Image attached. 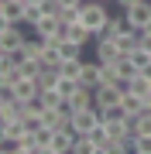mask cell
Returning a JSON list of instances; mask_svg holds the SVG:
<instances>
[{"label":"cell","instance_id":"8992f818","mask_svg":"<svg viewBox=\"0 0 151 154\" xmlns=\"http://www.w3.org/2000/svg\"><path fill=\"white\" fill-rule=\"evenodd\" d=\"M24 24H4V31H0V48L4 51H14V48H21L24 45Z\"/></svg>","mask_w":151,"mask_h":154},{"label":"cell","instance_id":"2e32d148","mask_svg":"<svg viewBox=\"0 0 151 154\" xmlns=\"http://www.w3.org/2000/svg\"><path fill=\"white\" fill-rule=\"evenodd\" d=\"M17 79H21V69H17V65H4V62H0V86H14Z\"/></svg>","mask_w":151,"mask_h":154},{"label":"cell","instance_id":"d4e9b609","mask_svg":"<svg viewBox=\"0 0 151 154\" xmlns=\"http://www.w3.org/2000/svg\"><path fill=\"white\" fill-rule=\"evenodd\" d=\"M24 4H41V0H24Z\"/></svg>","mask_w":151,"mask_h":154},{"label":"cell","instance_id":"484cf974","mask_svg":"<svg viewBox=\"0 0 151 154\" xmlns=\"http://www.w3.org/2000/svg\"><path fill=\"white\" fill-rule=\"evenodd\" d=\"M103 4H113V0H103Z\"/></svg>","mask_w":151,"mask_h":154},{"label":"cell","instance_id":"3957f363","mask_svg":"<svg viewBox=\"0 0 151 154\" xmlns=\"http://www.w3.org/2000/svg\"><path fill=\"white\" fill-rule=\"evenodd\" d=\"M62 31H65V24H62L58 14H45L38 24H34V34L45 41H62Z\"/></svg>","mask_w":151,"mask_h":154},{"label":"cell","instance_id":"6da1fadb","mask_svg":"<svg viewBox=\"0 0 151 154\" xmlns=\"http://www.w3.org/2000/svg\"><path fill=\"white\" fill-rule=\"evenodd\" d=\"M110 17H113V14L106 11L103 0H83V14H79V21H83L90 31H100L103 24L110 21Z\"/></svg>","mask_w":151,"mask_h":154},{"label":"cell","instance_id":"277c9868","mask_svg":"<svg viewBox=\"0 0 151 154\" xmlns=\"http://www.w3.org/2000/svg\"><path fill=\"white\" fill-rule=\"evenodd\" d=\"M72 144H76V130H72V127L52 130V144H48V154H72Z\"/></svg>","mask_w":151,"mask_h":154},{"label":"cell","instance_id":"ba28073f","mask_svg":"<svg viewBox=\"0 0 151 154\" xmlns=\"http://www.w3.org/2000/svg\"><path fill=\"white\" fill-rule=\"evenodd\" d=\"M100 75H103V65H100V62H86L83 58V69H79V82H83V86H90V89H96V86H100Z\"/></svg>","mask_w":151,"mask_h":154},{"label":"cell","instance_id":"9a60e30c","mask_svg":"<svg viewBox=\"0 0 151 154\" xmlns=\"http://www.w3.org/2000/svg\"><path fill=\"white\" fill-rule=\"evenodd\" d=\"M24 120H0V137H21Z\"/></svg>","mask_w":151,"mask_h":154},{"label":"cell","instance_id":"7a4b0ae2","mask_svg":"<svg viewBox=\"0 0 151 154\" xmlns=\"http://www.w3.org/2000/svg\"><path fill=\"white\" fill-rule=\"evenodd\" d=\"M38 93H41V82H38V79H17L14 86H0V96H14L17 103H31Z\"/></svg>","mask_w":151,"mask_h":154},{"label":"cell","instance_id":"cb8c5ba5","mask_svg":"<svg viewBox=\"0 0 151 154\" xmlns=\"http://www.w3.org/2000/svg\"><path fill=\"white\" fill-rule=\"evenodd\" d=\"M141 34H144V38H151V21L144 24V28H141Z\"/></svg>","mask_w":151,"mask_h":154},{"label":"cell","instance_id":"e0dca14e","mask_svg":"<svg viewBox=\"0 0 151 154\" xmlns=\"http://www.w3.org/2000/svg\"><path fill=\"white\" fill-rule=\"evenodd\" d=\"M45 17V11H41V4H24V24L28 28H34V24Z\"/></svg>","mask_w":151,"mask_h":154},{"label":"cell","instance_id":"30bf717a","mask_svg":"<svg viewBox=\"0 0 151 154\" xmlns=\"http://www.w3.org/2000/svg\"><path fill=\"white\" fill-rule=\"evenodd\" d=\"M83 48H86V45H79V41H72V38H62V41H58L62 62H79V58H83Z\"/></svg>","mask_w":151,"mask_h":154},{"label":"cell","instance_id":"7402d4cb","mask_svg":"<svg viewBox=\"0 0 151 154\" xmlns=\"http://www.w3.org/2000/svg\"><path fill=\"white\" fill-rule=\"evenodd\" d=\"M117 4V11H127V7H134V4H141V0H113Z\"/></svg>","mask_w":151,"mask_h":154},{"label":"cell","instance_id":"5b68a950","mask_svg":"<svg viewBox=\"0 0 151 154\" xmlns=\"http://www.w3.org/2000/svg\"><path fill=\"white\" fill-rule=\"evenodd\" d=\"M93 58L103 62V65L117 62V58H120V45H117V38H100V41H93Z\"/></svg>","mask_w":151,"mask_h":154},{"label":"cell","instance_id":"d6986e66","mask_svg":"<svg viewBox=\"0 0 151 154\" xmlns=\"http://www.w3.org/2000/svg\"><path fill=\"white\" fill-rule=\"evenodd\" d=\"M79 69H83V58H79V62H62V65H58V72L69 75V79H79Z\"/></svg>","mask_w":151,"mask_h":154},{"label":"cell","instance_id":"5bb4252c","mask_svg":"<svg viewBox=\"0 0 151 154\" xmlns=\"http://www.w3.org/2000/svg\"><path fill=\"white\" fill-rule=\"evenodd\" d=\"M17 69H21V79H38V75H41V62H38V58L17 62Z\"/></svg>","mask_w":151,"mask_h":154},{"label":"cell","instance_id":"4fadbf2b","mask_svg":"<svg viewBox=\"0 0 151 154\" xmlns=\"http://www.w3.org/2000/svg\"><path fill=\"white\" fill-rule=\"evenodd\" d=\"M117 45H120V55H131V51L141 45V31H127V34H120Z\"/></svg>","mask_w":151,"mask_h":154},{"label":"cell","instance_id":"9c48e42d","mask_svg":"<svg viewBox=\"0 0 151 154\" xmlns=\"http://www.w3.org/2000/svg\"><path fill=\"white\" fill-rule=\"evenodd\" d=\"M124 14H127V17H131V24H134V28L141 31V28H144V24L151 21V0H141V4L127 7V11H124Z\"/></svg>","mask_w":151,"mask_h":154},{"label":"cell","instance_id":"603a6c76","mask_svg":"<svg viewBox=\"0 0 151 154\" xmlns=\"http://www.w3.org/2000/svg\"><path fill=\"white\" fill-rule=\"evenodd\" d=\"M62 7H83V0H58Z\"/></svg>","mask_w":151,"mask_h":154},{"label":"cell","instance_id":"8fae6325","mask_svg":"<svg viewBox=\"0 0 151 154\" xmlns=\"http://www.w3.org/2000/svg\"><path fill=\"white\" fill-rule=\"evenodd\" d=\"M120 106H124V113H141V110H148V99L127 89V93H124V99H120Z\"/></svg>","mask_w":151,"mask_h":154},{"label":"cell","instance_id":"7c38bea8","mask_svg":"<svg viewBox=\"0 0 151 154\" xmlns=\"http://www.w3.org/2000/svg\"><path fill=\"white\" fill-rule=\"evenodd\" d=\"M113 69H117V75L124 79V82H131V79H134L137 72H141V69L134 65V62H131V55H120L117 62H113Z\"/></svg>","mask_w":151,"mask_h":154},{"label":"cell","instance_id":"ffe728a7","mask_svg":"<svg viewBox=\"0 0 151 154\" xmlns=\"http://www.w3.org/2000/svg\"><path fill=\"white\" fill-rule=\"evenodd\" d=\"M79 14H83V7H62V11H58L62 24H72V21H79Z\"/></svg>","mask_w":151,"mask_h":154},{"label":"cell","instance_id":"ac0fdd59","mask_svg":"<svg viewBox=\"0 0 151 154\" xmlns=\"http://www.w3.org/2000/svg\"><path fill=\"white\" fill-rule=\"evenodd\" d=\"M34 144H38V154H48V144H52V130L45 123L38 127V130H34Z\"/></svg>","mask_w":151,"mask_h":154},{"label":"cell","instance_id":"52a82bcc","mask_svg":"<svg viewBox=\"0 0 151 154\" xmlns=\"http://www.w3.org/2000/svg\"><path fill=\"white\" fill-rule=\"evenodd\" d=\"M4 24H24V0H0Z\"/></svg>","mask_w":151,"mask_h":154},{"label":"cell","instance_id":"44dd1931","mask_svg":"<svg viewBox=\"0 0 151 154\" xmlns=\"http://www.w3.org/2000/svg\"><path fill=\"white\" fill-rule=\"evenodd\" d=\"M134 154H151V134H137V147Z\"/></svg>","mask_w":151,"mask_h":154}]
</instances>
